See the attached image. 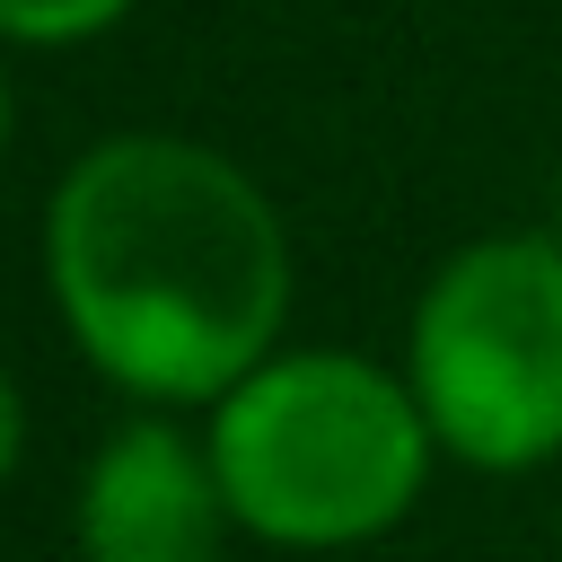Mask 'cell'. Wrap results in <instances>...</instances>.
<instances>
[{
  "label": "cell",
  "mask_w": 562,
  "mask_h": 562,
  "mask_svg": "<svg viewBox=\"0 0 562 562\" xmlns=\"http://www.w3.org/2000/svg\"><path fill=\"white\" fill-rule=\"evenodd\" d=\"M18 465V386L0 378V474Z\"/></svg>",
  "instance_id": "6"
},
{
  "label": "cell",
  "mask_w": 562,
  "mask_h": 562,
  "mask_svg": "<svg viewBox=\"0 0 562 562\" xmlns=\"http://www.w3.org/2000/svg\"><path fill=\"white\" fill-rule=\"evenodd\" d=\"M220 518H228L220 465L167 422L114 430L79 492L88 562H220Z\"/></svg>",
  "instance_id": "4"
},
{
  "label": "cell",
  "mask_w": 562,
  "mask_h": 562,
  "mask_svg": "<svg viewBox=\"0 0 562 562\" xmlns=\"http://www.w3.org/2000/svg\"><path fill=\"white\" fill-rule=\"evenodd\" d=\"M430 439L413 386L342 351H299L220 395L211 465L237 527L272 544H360L413 509Z\"/></svg>",
  "instance_id": "2"
},
{
  "label": "cell",
  "mask_w": 562,
  "mask_h": 562,
  "mask_svg": "<svg viewBox=\"0 0 562 562\" xmlns=\"http://www.w3.org/2000/svg\"><path fill=\"white\" fill-rule=\"evenodd\" d=\"M53 299L79 351L132 395H228L263 369L290 307V246L272 202L193 140L88 149L44 220Z\"/></svg>",
  "instance_id": "1"
},
{
  "label": "cell",
  "mask_w": 562,
  "mask_h": 562,
  "mask_svg": "<svg viewBox=\"0 0 562 562\" xmlns=\"http://www.w3.org/2000/svg\"><path fill=\"white\" fill-rule=\"evenodd\" d=\"M132 0H0V35L18 44H70V35H97L114 26Z\"/></svg>",
  "instance_id": "5"
},
{
  "label": "cell",
  "mask_w": 562,
  "mask_h": 562,
  "mask_svg": "<svg viewBox=\"0 0 562 562\" xmlns=\"http://www.w3.org/2000/svg\"><path fill=\"white\" fill-rule=\"evenodd\" d=\"M0 140H9V88H0Z\"/></svg>",
  "instance_id": "7"
},
{
  "label": "cell",
  "mask_w": 562,
  "mask_h": 562,
  "mask_svg": "<svg viewBox=\"0 0 562 562\" xmlns=\"http://www.w3.org/2000/svg\"><path fill=\"white\" fill-rule=\"evenodd\" d=\"M413 395L465 465H544L562 448V246H465L422 290Z\"/></svg>",
  "instance_id": "3"
}]
</instances>
